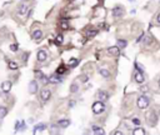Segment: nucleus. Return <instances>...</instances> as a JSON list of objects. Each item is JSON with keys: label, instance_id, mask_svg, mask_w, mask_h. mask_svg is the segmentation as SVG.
Listing matches in <instances>:
<instances>
[{"label": "nucleus", "instance_id": "c85d7f7f", "mask_svg": "<svg viewBox=\"0 0 160 135\" xmlns=\"http://www.w3.org/2000/svg\"><path fill=\"white\" fill-rule=\"evenodd\" d=\"M60 133V130L58 129L57 125H51V128H50V134H59Z\"/></svg>", "mask_w": 160, "mask_h": 135}, {"label": "nucleus", "instance_id": "4be33fe9", "mask_svg": "<svg viewBox=\"0 0 160 135\" xmlns=\"http://www.w3.org/2000/svg\"><path fill=\"white\" fill-rule=\"evenodd\" d=\"M8 115V108L6 106H0V118H5Z\"/></svg>", "mask_w": 160, "mask_h": 135}, {"label": "nucleus", "instance_id": "393cba45", "mask_svg": "<svg viewBox=\"0 0 160 135\" xmlns=\"http://www.w3.org/2000/svg\"><path fill=\"white\" fill-rule=\"evenodd\" d=\"M96 34H98V30H88V31H86V36L89 39L94 38Z\"/></svg>", "mask_w": 160, "mask_h": 135}, {"label": "nucleus", "instance_id": "4468645a", "mask_svg": "<svg viewBox=\"0 0 160 135\" xmlns=\"http://www.w3.org/2000/svg\"><path fill=\"white\" fill-rule=\"evenodd\" d=\"M58 125L60 126V128H63V129H65V128H68V126L70 125V120L69 119H60L59 123H58Z\"/></svg>", "mask_w": 160, "mask_h": 135}, {"label": "nucleus", "instance_id": "ea45409f", "mask_svg": "<svg viewBox=\"0 0 160 135\" xmlns=\"http://www.w3.org/2000/svg\"><path fill=\"white\" fill-rule=\"evenodd\" d=\"M23 1H28V0H23Z\"/></svg>", "mask_w": 160, "mask_h": 135}, {"label": "nucleus", "instance_id": "aec40b11", "mask_svg": "<svg viewBox=\"0 0 160 135\" xmlns=\"http://www.w3.org/2000/svg\"><path fill=\"white\" fill-rule=\"evenodd\" d=\"M8 66H9L10 70H16V69L19 68V64L15 63V61H13V60H10L9 63H8Z\"/></svg>", "mask_w": 160, "mask_h": 135}, {"label": "nucleus", "instance_id": "412c9836", "mask_svg": "<svg viewBox=\"0 0 160 135\" xmlns=\"http://www.w3.org/2000/svg\"><path fill=\"white\" fill-rule=\"evenodd\" d=\"M133 134L134 135H145V130L143 128H136L133 130Z\"/></svg>", "mask_w": 160, "mask_h": 135}, {"label": "nucleus", "instance_id": "9b49d317", "mask_svg": "<svg viewBox=\"0 0 160 135\" xmlns=\"http://www.w3.org/2000/svg\"><path fill=\"white\" fill-rule=\"evenodd\" d=\"M45 129H46V124H44V123L36 124V125L34 126V134H38V133L43 131V130H45Z\"/></svg>", "mask_w": 160, "mask_h": 135}, {"label": "nucleus", "instance_id": "c9c22d12", "mask_svg": "<svg viewBox=\"0 0 160 135\" xmlns=\"http://www.w3.org/2000/svg\"><path fill=\"white\" fill-rule=\"evenodd\" d=\"M155 20H156V23H158V24H160V13L158 14V15H156V18H155Z\"/></svg>", "mask_w": 160, "mask_h": 135}, {"label": "nucleus", "instance_id": "c756f323", "mask_svg": "<svg viewBox=\"0 0 160 135\" xmlns=\"http://www.w3.org/2000/svg\"><path fill=\"white\" fill-rule=\"evenodd\" d=\"M65 71H66V69H65L64 65H60V66L57 69V74H58V75H59V74H64Z\"/></svg>", "mask_w": 160, "mask_h": 135}, {"label": "nucleus", "instance_id": "7c9ffc66", "mask_svg": "<svg viewBox=\"0 0 160 135\" xmlns=\"http://www.w3.org/2000/svg\"><path fill=\"white\" fill-rule=\"evenodd\" d=\"M76 64H78V60H76V59H70V60H69V65H70V66H75Z\"/></svg>", "mask_w": 160, "mask_h": 135}, {"label": "nucleus", "instance_id": "e433bc0d", "mask_svg": "<svg viewBox=\"0 0 160 135\" xmlns=\"http://www.w3.org/2000/svg\"><path fill=\"white\" fill-rule=\"evenodd\" d=\"M121 134H123L121 131H115V135H121Z\"/></svg>", "mask_w": 160, "mask_h": 135}, {"label": "nucleus", "instance_id": "f257e3e1", "mask_svg": "<svg viewBox=\"0 0 160 135\" xmlns=\"http://www.w3.org/2000/svg\"><path fill=\"white\" fill-rule=\"evenodd\" d=\"M149 104H150V101H149V99L145 97V95H140V97L136 99V106L139 109H146L149 106Z\"/></svg>", "mask_w": 160, "mask_h": 135}, {"label": "nucleus", "instance_id": "39448f33", "mask_svg": "<svg viewBox=\"0 0 160 135\" xmlns=\"http://www.w3.org/2000/svg\"><path fill=\"white\" fill-rule=\"evenodd\" d=\"M51 97V91L49 90V89H43L41 91H40V99L43 100V101H48L49 99Z\"/></svg>", "mask_w": 160, "mask_h": 135}, {"label": "nucleus", "instance_id": "423d86ee", "mask_svg": "<svg viewBox=\"0 0 160 135\" xmlns=\"http://www.w3.org/2000/svg\"><path fill=\"white\" fill-rule=\"evenodd\" d=\"M29 93L30 94H36L38 93V83H36V80H31L29 83Z\"/></svg>", "mask_w": 160, "mask_h": 135}, {"label": "nucleus", "instance_id": "1a4fd4ad", "mask_svg": "<svg viewBox=\"0 0 160 135\" xmlns=\"http://www.w3.org/2000/svg\"><path fill=\"white\" fill-rule=\"evenodd\" d=\"M11 86H13L11 81L6 80V81H4V83L1 84V90H3L4 93H9L10 90H11Z\"/></svg>", "mask_w": 160, "mask_h": 135}, {"label": "nucleus", "instance_id": "b1692460", "mask_svg": "<svg viewBox=\"0 0 160 135\" xmlns=\"http://www.w3.org/2000/svg\"><path fill=\"white\" fill-rule=\"evenodd\" d=\"M116 45H118L120 49H124L126 45H128V43H126L125 40H123V39H119V40H118V43H116Z\"/></svg>", "mask_w": 160, "mask_h": 135}, {"label": "nucleus", "instance_id": "2f4dec72", "mask_svg": "<svg viewBox=\"0 0 160 135\" xmlns=\"http://www.w3.org/2000/svg\"><path fill=\"white\" fill-rule=\"evenodd\" d=\"M88 79H89L88 75H80V76H79V80H80L81 83H86V81H88Z\"/></svg>", "mask_w": 160, "mask_h": 135}, {"label": "nucleus", "instance_id": "2eb2a0df", "mask_svg": "<svg viewBox=\"0 0 160 135\" xmlns=\"http://www.w3.org/2000/svg\"><path fill=\"white\" fill-rule=\"evenodd\" d=\"M28 5L26 4H21V5H19V8H18V14H20V15H25L26 14V11H28Z\"/></svg>", "mask_w": 160, "mask_h": 135}, {"label": "nucleus", "instance_id": "bb28decb", "mask_svg": "<svg viewBox=\"0 0 160 135\" xmlns=\"http://www.w3.org/2000/svg\"><path fill=\"white\" fill-rule=\"evenodd\" d=\"M63 41H64V36H63L61 34H59V35H57V38H55V43H57L58 45L63 44Z\"/></svg>", "mask_w": 160, "mask_h": 135}, {"label": "nucleus", "instance_id": "20e7f679", "mask_svg": "<svg viewBox=\"0 0 160 135\" xmlns=\"http://www.w3.org/2000/svg\"><path fill=\"white\" fill-rule=\"evenodd\" d=\"M111 14H113L114 18H121L123 15L125 14V11H124V9L121 6H115L113 9V11H111Z\"/></svg>", "mask_w": 160, "mask_h": 135}, {"label": "nucleus", "instance_id": "a878e982", "mask_svg": "<svg viewBox=\"0 0 160 135\" xmlns=\"http://www.w3.org/2000/svg\"><path fill=\"white\" fill-rule=\"evenodd\" d=\"M78 91H79V85L75 84V83L71 84V86H70V93H71V94H75V93H78Z\"/></svg>", "mask_w": 160, "mask_h": 135}, {"label": "nucleus", "instance_id": "7ed1b4c3", "mask_svg": "<svg viewBox=\"0 0 160 135\" xmlns=\"http://www.w3.org/2000/svg\"><path fill=\"white\" fill-rule=\"evenodd\" d=\"M91 109H93V113L98 115V114H101V113L105 111V105L103 104L101 100H99V101H95L94 104H93Z\"/></svg>", "mask_w": 160, "mask_h": 135}, {"label": "nucleus", "instance_id": "f03ea898", "mask_svg": "<svg viewBox=\"0 0 160 135\" xmlns=\"http://www.w3.org/2000/svg\"><path fill=\"white\" fill-rule=\"evenodd\" d=\"M146 123H148L150 126H155L156 125V123H158V115H156L153 110H150V111L146 113Z\"/></svg>", "mask_w": 160, "mask_h": 135}, {"label": "nucleus", "instance_id": "9d476101", "mask_svg": "<svg viewBox=\"0 0 160 135\" xmlns=\"http://www.w3.org/2000/svg\"><path fill=\"white\" fill-rule=\"evenodd\" d=\"M46 59H48V54L45 53V50H39L38 51V61L44 63Z\"/></svg>", "mask_w": 160, "mask_h": 135}, {"label": "nucleus", "instance_id": "72a5a7b5", "mask_svg": "<svg viewBox=\"0 0 160 135\" xmlns=\"http://www.w3.org/2000/svg\"><path fill=\"white\" fill-rule=\"evenodd\" d=\"M148 89H149V88L146 86V85H144V86L140 88V91L143 93V94H146V93H148Z\"/></svg>", "mask_w": 160, "mask_h": 135}, {"label": "nucleus", "instance_id": "5701e85b", "mask_svg": "<svg viewBox=\"0 0 160 135\" xmlns=\"http://www.w3.org/2000/svg\"><path fill=\"white\" fill-rule=\"evenodd\" d=\"M60 28L63 30H68L69 29V23H68V20L66 19H63L60 21Z\"/></svg>", "mask_w": 160, "mask_h": 135}, {"label": "nucleus", "instance_id": "f8f14e48", "mask_svg": "<svg viewBox=\"0 0 160 135\" xmlns=\"http://www.w3.org/2000/svg\"><path fill=\"white\" fill-rule=\"evenodd\" d=\"M98 98H99L101 101H106V100L109 99V94H108L106 91H104V90H100V91L98 93Z\"/></svg>", "mask_w": 160, "mask_h": 135}, {"label": "nucleus", "instance_id": "ddd939ff", "mask_svg": "<svg viewBox=\"0 0 160 135\" xmlns=\"http://www.w3.org/2000/svg\"><path fill=\"white\" fill-rule=\"evenodd\" d=\"M41 38H43V31L40 29H36L33 31V39L34 40H41Z\"/></svg>", "mask_w": 160, "mask_h": 135}, {"label": "nucleus", "instance_id": "4c0bfd02", "mask_svg": "<svg viewBox=\"0 0 160 135\" xmlns=\"http://www.w3.org/2000/svg\"><path fill=\"white\" fill-rule=\"evenodd\" d=\"M158 84H159V88H160V79H159V81H158Z\"/></svg>", "mask_w": 160, "mask_h": 135}, {"label": "nucleus", "instance_id": "473e14b6", "mask_svg": "<svg viewBox=\"0 0 160 135\" xmlns=\"http://www.w3.org/2000/svg\"><path fill=\"white\" fill-rule=\"evenodd\" d=\"M18 48H19L18 44H11V45H10V50H11V51H18Z\"/></svg>", "mask_w": 160, "mask_h": 135}, {"label": "nucleus", "instance_id": "58836bf2", "mask_svg": "<svg viewBox=\"0 0 160 135\" xmlns=\"http://www.w3.org/2000/svg\"><path fill=\"white\" fill-rule=\"evenodd\" d=\"M129 1H135V0H129Z\"/></svg>", "mask_w": 160, "mask_h": 135}, {"label": "nucleus", "instance_id": "0eeeda50", "mask_svg": "<svg viewBox=\"0 0 160 135\" xmlns=\"http://www.w3.org/2000/svg\"><path fill=\"white\" fill-rule=\"evenodd\" d=\"M134 80H135V83H138V84H144V81H145V79H144V75H143V71H136L135 73V75H134Z\"/></svg>", "mask_w": 160, "mask_h": 135}, {"label": "nucleus", "instance_id": "f704fd0d", "mask_svg": "<svg viewBox=\"0 0 160 135\" xmlns=\"http://www.w3.org/2000/svg\"><path fill=\"white\" fill-rule=\"evenodd\" d=\"M131 121L135 124V125H140V119H139V118H134Z\"/></svg>", "mask_w": 160, "mask_h": 135}, {"label": "nucleus", "instance_id": "dca6fc26", "mask_svg": "<svg viewBox=\"0 0 160 135\" xmlns=\"http://www.w3.org/2000/svg\"><path fill=\"white\" fill-rule=\"evenodd\" d=\"M63 79L60 76H58V74H54V75H51V76L49 78V83H51V84H58V83H60Z\"/></svg>", "mask_w": 160, "mask_h": 135}, {"label": "nucleus", "instance_id": "a211bd4d", "mask_svg": "<svg viewBox=\"0 0 160 135\" xmlns=\"http://www.w3.org/2000/svg\"><path fill=\"white\" fill-rule=\"evenodd\" d=\"M25 128H26L25 123H24V121H21V120H19V121H16V124H15V131H19V130H24Z\"/></svg>", "mask_w": 160, "mask_h": 135}, {"label": "nucleus", "instance_id": "f3484780", "mask_svg": "<svg viewBox=\"0 0 160 135\" xmlns=\"http://www.w3.org/2000/svg\"><path fill=\"white\" fill-rule=\"evenodd\" d=\"M99 74L103 78H105V79L110 78V71H109L108 69H105V68H100V69H99Z\"/></svg>", "mask_w": 160, "mask_h": 135}, {"label": "nucleus", "instance_id": "6e6552de", "mask_svg": "<svg viewBox=\"0 0 160 135\" xmlns=\"http://www.w3.org/2000/svg\"><path fill=\"white\" fill-rule=\"evenodd\" d=\"M120 50H121V49L116 45V46H110V48L108 49V53H109L110 55H113V56H118V55L120 54Z\"/></svg>", "mask_w": 160, "mask_h": 135}, {"label": "nucleus", "instance_id": "6ab92c4d", "mask_svg": "<svg viewBox=\"0 0 160 135\" xmlns=\"http://www.w3.org/2000/svg\"><path fill=\"white\" fill-rule=\"evenodd\" d=\"M91 129H93V133H94L95 135H103L104 133H105V131L103 130V128H100V126L94 125L93 128H91Z\"/></svg>", "mask_w": 160, "mask_h": 135}, {"label": "nucleus", "instance_id": "cd10ccee", "mask_svg": "<svg viewBox=\"0 0 160 135\" xmlns=\"http://www.w3.org/2000/svg\"><path fill=\"white\" fill-rule=\"evenodd\" d=\"M151 43H153V38H151L150 35H148V36H145V39H144V45H150Z\"/></svg>", "mask_w": 160, "mask_h": 135}]
</instances>
